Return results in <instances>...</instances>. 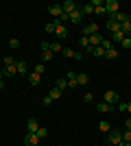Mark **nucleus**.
<instances>
[{
  "instance_id": "20e7f679",
  "label": "nucleus",
  "mask_w": 131,
  "mask_h": 146,
  "mask_svg": "<svg viewBox=\"0 0 131 146\" xmlns=\"http://www.w3.org/2000/svg\"><path fill=\"white\" fill-rule=\"evenodd\" d=\"M39 137H37V133H26L24 135V144L26 146H39Z\"/></svg>"
},
{
  "instance_id": "f704fd0d",
  "label": "nucleus",
  "mask_w": 131,
  "mask_h": 146,
  "mask_svg": "<svg viewBox=\"0 0 131 146\" xmlns=\"http://www.w3.org/2000/svg\"><path fill=\"white\" fill-rule=\"evenodd\" d=\"M46 135H48V129H44V127H39V129H37V137H39V140H44V137H46Z\"/></svg>"
},
{
  "instance_id": "a18cd8bd",
  "label": "nucleus",
  "mask_w": 131,
  "mask_h": 146,
  "mask_svg": "<svg viewBox=\"0 0 131 146\" xmlns=\"http://www.w3.org/2000/svg\"><path fill=\"white\" fill-rule=\"evenodd\" d=\"M129 98H131V94H129Z\"/></svg>"
},
{
  "instance_id": "f257e3e1",
  "label": "nucleus",
  "mask_w": 131,
  "mask_h": 146,
  "mask_svg": "<svg viewBox=\"0 0 131 146\" xmlns=\"http://www.w3.org/2000/svg\"><path fill=\"white\" fill-rule=\"evenodd\" d=\"M109 144H114V146H122L125 142H122V131H118V129H112L109 131Z\"/></svg>"
},
{
  "instance_id": "bb28decb",
  "label": "nucleus",
  "mask_w": 131,
  "mask_h": 146,
  "mask_svg": "<svg viewBox=\"0 0 131 146\" xmlns=\"http://www.w3.org/2000/svg\"><path fill=\"white\" fill-rule=\"evenodd\" d=\"M100 48L107 52L109 48H114V42H112V39H103V42H100Z\"/></svg>"
},
{
  "instance_id": "0eeeda50",
  "label": "nucleus",
  "mask_w": 131,
  "mask_h": 146,
  "mask_svg": "<svg viewBox=\"0 0 131 146\" xmlns=\"http://www.w3.org/2000/svg\"><path fill=\"white\" fill-rule=\"evenodd\" d=\"M66 81H68V87H70V90L79 87V83H76V72H66Z\"/></svg>"
},
{
  "instance_id": "2eb2a0df",
  "label": "nucleus",
  "mask_w": 131,
  "mask_h": 146,
  "mask_svg": "<svg viewBox=\"0 0 131 146\" xmlns=\"http://www.w3.org/2000/svg\"><path fill=\"white\" fill-rule=\"evenodd\" d=\"M2 74H5V76H15V74H18V68H15V63H13V66H5Z\"/></svg>"
},
{
  "instance_id": "79ce46f5",
  "label": "nucleus",
  "mask_w": 131,
  "mask_h": 146,
  "mask_svg": "<svg viewBox=\"0 0 131 146\" xmlns=\"http://www.w3.org/2000/svg\"><path fill=\"white\" fill-rule=\"evenodd\" d=\"M125 127H127V129H131V118H127V120H125Z\"/></svg>"
},
{
  "instance_id": "6e6552de",
  "label": "nucleus",
  "mask_w": 131,
  "mask_h": 146,
  "mask_svg": "<svg viewBox=\"0 0 131 146\" xmlns=\"http://www.w3.org/2000/svg\"><path fill=\"white\" fill-rule=\"evenodd\" d=\"M94 33H98V24H85V26H83V33H81V35L90 37V35H94Z\"/></svg>"
},
{
  "instance_id": "5701e85b",
  "label": "nucleus",
  "mask_w": 131,
  "mask_h": 146,
  "mask_svg": "<svg viewBox=\"0 0 131 146\" xmlns=\"http://www.w3.org/2000/svg\"><path fill=\"white\" fill-rule=\"evenodd\" d=\"M79 9H81V13H83V15H90V13H94V7H92V2H87V5L79 7Z\"/></svg>"
},
{
  "instance_id": "c85d7f7f",
  "label": "nucleus",
  "mask_w": 131,
  "mask_h": 146,
  "mask_svg": "<svg viewBox=\"0 0 131 146\" xmlns=\"http://www.w3.org/2000/svg\"><path fill=\"white\" fill-rule=\"evenodd\" d=\"M55 29H57V20H53V22H48V24L44 26V31H46V33H55Z\"/></svg>"
},
{
  "instance_id": "4c0bfd02",
  "label": "nucleus",
  "mask_w": 131,
  "mask_h": 146,
  "mask_svg": "<svg viewBox=\"0 0 131 146\" xmlns=\"http://www.w3.org/2000/svg\"><path fill=\"white\" fill-rule=\"evenodd\" d=\"M42 103L46 105V107H50V105L55 103V100H53V98H50V96H44V100H42Z\"/></svg>"
},
{
  "instance_id": "393cba45",
  "label": "nucleus",
  "mask_w": 131,
  "mask_h": 146,
  "mask_svg": "<svg viewBox=\"0 0 131 146\" xmlns=\"http://www.w3.org/2000/svg\"><path fill=\"white\" fill-rule=\"evenodd\" d=\"M55 87H57V90H61V92H66V87H68V81H66V79H57Z\"/></svg>"
},
{
  "instance_id": "e433bc0d",
  "label": "nucleus",
  "mask_w": 131,
  "mask_h": 146,
  "mask_svg": "<svg viewBox=\"0 0 131 146\" xmlns=\"http://www.w3.org/2000/svg\"><path fill=\"white\" fill-rule=\"evenodd\" d=\"M2 63H5V66H13L15 61H13V57H2Z\"/></svg>"
},
{
  "instance_id": "7ed1b4c3",
  "label": "nucleus",
  "mask_w": 131,
  "mask_h": 146,
  "mask_svg": "<svg viewBox=\"0 0 131 146\" xmlns=\"http://www.w3.org/2000/svg\"><path fill=\"white\" fill-rule=\"evenodd\" d=\"M105 103L112 105V107H116V105L120 103V100H118V94H116L114 90H107V92H105Z\"/></svg>"
},
{
  "instance_id": "58836bf2",
  "label": "nucleus",
  "mask_w": 131,
  "mask_h": 146,
  "mask_svg": "<svg viewBox=\"0 0 131 146\" xmlns=\"http://www.w3.org/2000/svg\"><path fill=\"white\" fill-rule=\"evenodd\" d=\"M116 107H118V111H127V107H129V103H118V105H116Z\"/></svg>"
},
{
  "instance_id": "72a5a7b5",
  "label": "nucleus",
  "mask_w": 131,
  "mask_h": 146,
  "mask_svg": "<svg viewBox=\"0 0 131 146\" xmlns=\"http://www.w3.org/2000/svg\"><path fill=\"white\" fill-rule=\"evenodd\" d=\"M105 57H107V59H116V57H118V50H116V48H109L105 52Z\"/></svg>"
},
{
  "instance_id": "f3484780",
  "label": "nucleus",
  "mask_w": 131,
  "mask_h": 146,
  "mask_svg": "<svg viewBox=\"0 0 131 146\" xmlns=\"http://www.w3.org/2000/svg\"><path fill=\"white\" fill-rule=\"evenodd\" d=\"M79 46H81V48H85L87 52L92 50V46H90V39H87L85 35H81V37H79Z\"/></svg>"
},
{
  "instance_id": "37998d69",
  "label": "nucleus",
  "mask_w": 131,
  "mask_h": 146,
  "mask_svg": "<svg viewBox=\"0 0 131 146\" xmlns=\"http://www.w3.org/2000/svg\"><path fill=\"white\" fill-rule=\"evenodd\" d=\"M127 111H129V113H131V100H129V107H127Z\"/></svg>"
},
{
  "instance_id": "4468645a",
  "label": "nucleus",
  "mask_w": 131,
  "mask_h": 146,
  "mask_svg": "<svg viewBox=\"0 0 131 146\" xmlns=\"http://www.w3.org/2000/svg\"><path fill=\"white\" fill-rule=\"evenodd\" d=\"M26 127H29V133H37L39 124H37V120H35V118H29V122H26Z\"/></svg>"
},
{
  "instance_id": "f03ea898",
  "label": "nucleus",
  "mask_w": 131,
  "mask_h": 146,
  "mask_svg": "<svg viewBox=\"0 0 131 146\" xmlns=\"http://www.w3.org/2000/svg\"><path fill=\"white\" fill-rule=\"evenodd\" d=\"M105 9H107V15H116L120 11L118 0H105Z\"/></svg>"
},
{
  "instance_id": "ea45409f",
  "label": "nucleus",
  "mask_w": 131,
  "mask_h": 146,
  "mask_svg": "<svg viewBox=\"0 0 131 146\" xmlns=\"http://www.w3.org/2000/svg\"><path fill=\"white\" fill-rule=\"evenodd\" d=\"M83 100H85V103H92V100H94V94H83Z\"/></svg>"
},
{
  "instance_id": "b1692460",
  "label": "nucleus",
  "mask_w": 131,
  "mask_h": 146,
  "mask_svg": "<svg viewBox=\"0 0 131 146\" xmlns=\"http://www.w3.org/2000/svg\"><path fill=\"white\" fill-rule=\"evenodd\" d=\"M125 33H122V31H116V33H112V42H122V39H125Z\"/></svg>"
},
{
  "instance_id": "4be33fe9",
  "label": "nucleus",
  "mask_w": 131,
  "mask_h": 146,
  "mask_svg": "<svg viewBox=\"0 0 131 146\" xmlns=\"http://www.w3.org/2000/svg\"><path fill=\"white\" fill-rule=\"evenodd\" d=\"M96 109H98V111H103V113H107V111H112L114 107H112V105H107L105 100H103V103H98V105H96Z\"/></svg>"
},
{
  "instance_id": "dca6fc26",
  "label": "nucleus",
  "mask_w": 131,
  "mask_h": 146,
  "mask_svg": "<svg viewBox=\"0 0 131 146\" xmlns=\"http://www.w3.org/2000/svg\"><path fill=\"white\" fill-rule=\"evenodd\" d=\"M39 81H42V76H39V74H35V72L29 74V83H31V87H37Z\"/></svg>"
},
{
  "instance_id": "1a4fd4ad",
  "label": "nucleus",
  "mask_w": 131,
  "mask_h": 146,
  "mask_svg": "<svg viewBox=\"0 0 131 146\" xmlns=\"http://www.w3.org/2000/svg\"><path fill=\"white\" fill-rule=\"evenodd\" d=\"M109 18H112V20H116V22H118V24H125V22H129V15H127V13H122V11H118V13H116V15H109Z\"/></svg>"
},
{
  "instance_id": "f8f14e48",
  "label": "nucleus",
  "mask_w": 131,
  "mask_h": 146,
  "mask_svg": "<svg viewBox=\"0 0 131 146\" xmlns=\"http://www.w3.org/2000/svg\"><path fill=\"white\" fill-rule=\"evenodd\" d=\"M107 31H109V33H116V31H120V24H118V22H116V20H112V18H109V20H107Z\"/></svg>"
},
{
  "instance_id": "ddd939ff",
  "label": "nucleus",
  "mask_w": 131,
  "mask_h": 146,
  "mask_svg": "<svg viewBox=\"0 0 131 146\" xmlns=\"http://www.w3.org/2000/svg\"><path fill=\"white\" fill-rule=\"evenodd\" d=\"M15 68H18V74H26L29 72V63H26L24 59H20L18 63H15Z\"/></svg>"
},
{
  "instance_id": "2f4dec72",
  "label": "nucleus",
  "mask_w": 131,
  "mask_h": 146,
  "mask_svg": "<svg viewBox=\"0 0 131 146\" xmlns=\"http://www.w3.org/2000/svg\"><path fill=\"white\" fill-rule=\"evenodd\" d=\"M33 72H35V74H39V76H44V72H46V66H44V63H37Z\"/></svg>"
},
{
  "instance_id": "c03bdc74",
  "label": "nucleus",
  "mask_w": 131,
  "mask_h": 146,
  "mask_svg": "<svg viewBox=\"0 0 131 146\" xmlns=\"http://www.w3.org/2000/svg\"><path fill=\"white\" fill-rule=\"evenodd\" d=\"M122 146H131V144H122Z\"/></svg>"
},
{
  "instance_id": "a211bd4d",
  "label": "nucleus",
  "mask_w": 131,
  "mask_h": 146,
  "mask_svg": "<svg viewBox=\"0 0 131 146\" xmlns=\"http://www.w3.org/2000/svg\"><path fill=\"white\" fill-rule=\"evenodd\" d=\"M55 33L59 37H66L68 35V29H66V24H59V22H57V29H55Z\"/></svg>"
},
{
  "instance_id": "473e14b6",
  "label": "nucleus",
  "mask_w": 131,
  "mask_h": 146,
  "mask_svg": "<svg viewBox=\"0 0 131 146\" xmlns=\"http://www.w3.org/2000/svg\"><path fill=\"white\" fill-rule=\"evenodd\" d=\"M9 48H13V50L20 48V39L18 37H11V39H9Z\"/></svg>"
},
{
  "instance_id": "aec40b11",
  "label": "nucleus",
  "mask_w": 131,
  "mask_h": 146,
  "mask_svg": "<svg viewBox=\"0 0 131 146\" xmlns=\"http://www.w3.org/2000/svg\"><path fill=\"white\" fill-rule=\"evenodd\" d=\"M76 83H79V85H87V83H90V76H87V74H76Z\"/></svg>"
},
{
  "instance_id": "412c9836",
  "label": "nucleus",
  "mask_w": 131,
  "mask_h": 146,
  "mask_svg": "<svg viewBox=\"0 0 131 146\" xmlns=\"http://www.w3.org/2000/svg\"><path fill=\"white\" fill-rule=\"evenodd\" d=\"M61 94H63V92H61V90H57V87H53V90L48 92V96L53 98V100H59V98H61Z\"/></svg>"
},
{
  "instance_id": "c756f323",
  "label": "nucleus",
  "mask_w": 131,
  "mask_h": 146,
  "mask_svg": "<svg viewBox=\"0 0 131 146\" xmlns=\"http://www.w3.org/2000/svg\"><path fill=\"white\" fill-rule=\"evenodd\" d=\"M53 57H55V55H53L50 50H44V52H42V63H48V61L53 59Z\"/></svg>"
},
{
  "instance_id": "7c9ffc66",
  "label": "nucleus",
  "mask_w": 131,
  "mask_h": 146,
  "mask_svg": "<svg viewBox=\"0 0 131 146\" xmlns=\"http://www.w3.org/2000/svg\"><path fill=\"white\" fill-rule=\"evenodd\" d=\"M122 142H125V144H131V129H125V131H122Z\"/></svg>"
},
{
  "instance_id": "a19ab883",
  "label": "nucleus",
  "mask_w": 131,
  "mask_h": 146,
  "mask_svg": "<svg viewBox=\"0 0 131 146\" xmlns=\"http://www.w3.org/2000/svg\"><path fill=\"white\" fill-rule=\"evenodd\" d=\"M39 48H42V52H44V50H50V44H48V42H42V46H39Z\"/></svg>"
},
{
  "instance_id": "423d86ee",
  "label": "nucleus",
  "mask_w": 131,
  "mask_h": 146,
  "mask_svg": "<svg viewBox=\"0 0 131 146\" xmlns=\"http://www.w3.org/2000/svg\"><path fill=\"white\" fill-rule=\"evenodd\" d=\"M48 13H50L55 20H59V18H61V13H63V9H61V5H50V7H48Z\"/></svg>"
},
{
  "instance_id": "cd10ccee",
  "label": "nucleus",
  "mask_w": 131,
  "mask_h": 146,
  "mask_svg": "<svg viewBox=\"0 0 131 146\" xmlns=\"http://www.w3.org/2000/svg\"><path fill=\"white\" fill-rule=\"evenodd\" d=\"M90 52H92L94 57H100V59H103V57H105V50L100 48V46H96V48H92V50H90Z\"/></svg>"
},
{
  "instance_id": "9b49d317",
  "label": "nucleus",
  "mask_w": 131,
  "mask_h": 146,
  "mask_svg": "<svg viewBox=\"0 0 131 146\" xmlns=\"http://www.w3.org/2000/svg\"><path fill=\"white\" fill-rule=\"evenodd\" d=\"M87 39H90V46H92V48L100 46V42H103V37H100V33H94V35H90Z\"/></svg>"
},
{
  "instance_id": "c9c22d12",
  "label": "nucleus",
  "mask_w": 131,
  "mask_h": 146,
  "mask_svg": "<svg viewBox=\"0 0 131 146\" xmlns=\"http://www.w3.org/2000/svg\"><path fill=\"white\" fill-rule=\"evenodd\" d=\"M120 46H122V48H131V37H125V39L120 42Z\"/></svg>"
},
{
  "instance_id": "6ab92c4d",
  "label": "nucleus",
  "mask_w": 131,
  "mask_h": 146,
  "mask_svg": "<svg viewBox=\"0 0 131 146\" xmlns=\"http://www.w3.org/2000/svg\"><path fill=\"white\" fill-rule=\"evenodd\" d=\"M98 129H100V133H109V131H112V124H109L107 120H100Z\"/></svg>"
},
{
  "instance_id": "a878e982",
  "label": "nucleus",
  "mask_w": 131,
  "mask_h": 146,
  "mask_svg": "<svg viewBox=\"0 0 131 146\" xmlns=\"http://www.w3.org/2000/svg\"><path fill=\"white\" fill-rule=\"evenodd\" d=\"M61 44L59 42H50V52H53V55H55V52H61Z\"/></svg>"
},
{
  "instance_id": "39448f33",
  "label": "nucleus",
  "mask_w": 131,
  "mask_h": 146,
  "mask_svg": "<svg viewBox=\"0 0 131 146\" xmlns=\"http://www.w3.org/2000/svg\"><path fill=\"white\" fill-rule=\"evenodd\" d=\"M61 9H63V13H68V15H70L72 11H76V9H79V5H76L74 0H66V2L61 5Z\"/></svg>"
},
{
  "instance_id": "9d476101",
  "label": "nucleus",
  "mask_w": 131,
  "mask_h": 146,
  "mask_svg": "<svg viewBox=\"0 0 131 146\" xmlns=\"http://www.w3.org/2000/svg\"><path fill=\"white\" fill-rule=\"evenodd\" d=\"M70 22H74V24H81V22H83V13H81V9H76V11L70 13Z\"/></svg>"
}]
</instances>
